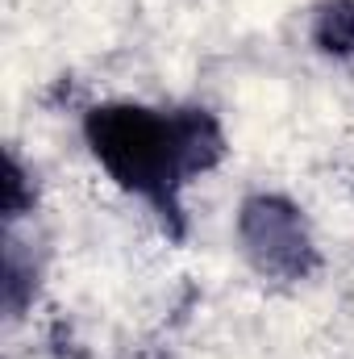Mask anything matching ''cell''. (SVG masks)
Returning a JSON list of instances; mask_svg holds the SVG:
<instances>
[{
	"mask_svg": "<svg viewBox=\"0 0 354 359\" xmlns=\"http://www.w3.org/2000/svg\"><path fill=\"white\" fill-rule=\"evenodd\" d=\"M238 243H242L250 268L271 280H304L321 264L304 213L288 196H275V192H259V196L242 201Z\"/></svg>",
	"mask_w": 354,
	"mask_h": 359,
	"instance_id": "7a4b0ae2",
	"label": "cell"
},
{
	"mask_svg": "<svg viewBox=\"0 0 354 359\" xmlns=\"http://www.w3.org/2000/svg\"><path fill=\"white\" fill-rule=\"evenodd\" d=\"M34 196H25V172L21 163L8 155V168H4V217H21V209L29 205Z\"/></svg>",
	"mask_w": 354,
	"mask_h": 359,
	"instance_id": "277c9868",
	"label": "cell"
},
{
	"mask_svg": "<svg viewBox=\"0 0 354 359\" xmlns=\"http://www.w3.org/2000/svg\"><path fill=\"white\" fill-rule=\"evenodd\" d=\"M84 142L117 188L155 205V213L183 234L179 192L225 155L221 121L208 109H150L134 100L96 104L84 113Z\"/></svg>",
	"mask_w": 354,
	"mask_h": 359,
	"instance_id": "6da1fadb",
	"label": "cell"
},
{
	"mask_svg": "<svg viewBox=\"0 0 354 359\" xmlns=\"http://www.w3.org/2000/svg\"><path fill=\"white\" fill-rule=\"evenodd\" d=\"M313 42L330 59H354V0H325L317 8Z\"/></svg>",
	"mask_w": 354,
	"mask_h": 359,
	"instance_id": "3957f363",
	"label": "cell"
}]
</instances>
